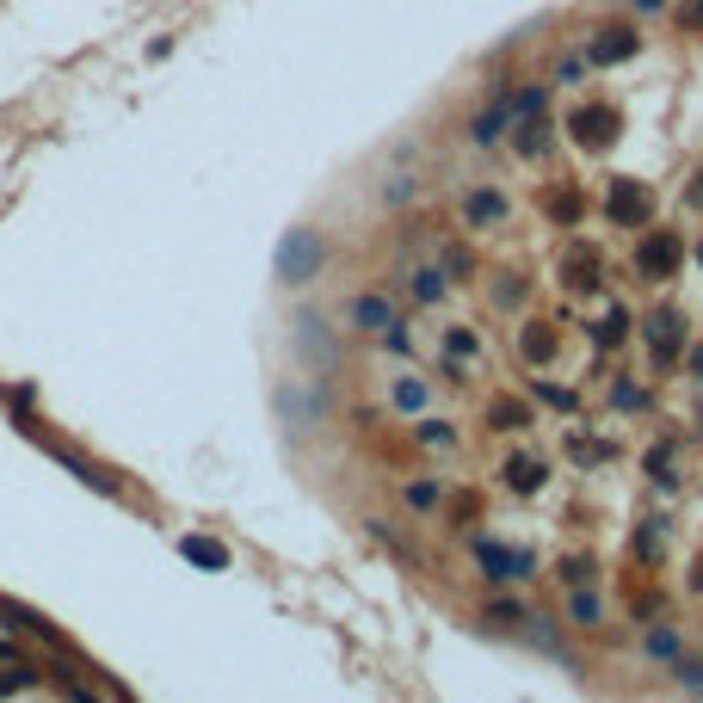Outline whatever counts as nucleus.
<instances>
[{"label": "nucleus", "instance_id": "44", "mask_svg": "<svg viewBox=\"0 0 703 703\" xmlns=\"http://www.w3.org/2000/svg\"><path fill=\"white\" fill-rule=\"evenodd\" d=\"M691 592H703V555H697V568H691Z\"/></svg>", "mask_w": 703, "mask_h": 703}, {"label": "nucleus", "instance_id": "12", "mask_svg": "<svg viewBox=\"0 0 703 703\" xmlns=\"http://www.w3.org/2000/svg\"><path fill=\"white\" fill-rule=\"evenodd\" d=\"M506 124H512V93H500L488 111H475V118H469V142H475V148H488V142H500V136H506Z\"/></svg>", "mask_w": 703, "mask_h": 703}, {"label": "nucleus", "instance_id": "45", "mask_svg": "<svg viewBox=\"0 0 703 703\" xmlns=\"http://www.w3.org/2000/svg\"><path fill=\"white\" fill-rule=\"evenodd\" d=\"M636 7H642V13H660V7H666V0H636Z\"/></svg>", "mask_w": 703, "mask_h": 703}, {"label": "nucleus", "instance_id": "30", "mask_svg": "<svg viewBox=\"0 0 703 703\" xmlns=\"http://www.w3.org/2000/svg\"><path fill=\"white\" fill-rule=\"evenodd\" d=\"M444 278H475V253L469 247H444Z\"/></svg>", "mask_w": 703, "mask_h": 703}, {"label": "nucleus", "instance_id": "29", "mask_svg": "<svg viewBox=\"0 0 703 703\" xmlns=\"http://www.w3.org/2000/svg\"><path fill=\"white\" fill-rule=\"evenodd\" d=\"M543 105H549V93H543V87H525V93H512V124H518V118H537Z\"/></svg>", "mask_w": 703, "mask_h": 703}, {"label": "nucleus", "instance_id": "39", "mask_svg": "<svg viewBox=\"0 0 703 703\" xmlns=\"http://www.w3.org/2000/svg\"><path fill=\"white\" fill-rule=\"evenodd\" d=\"M407 198H414V179H407V173L383 185V204H407Z\"/></svg>", "mask_w": 703, "mask_h": 703}, {"label": "nucleus", "instance_id": "15", "mask_svg": "<svg viewBox=\"0 0 703 703\" xmlns=\"http://www.w3.org/2000/svg\"><path fill=\"white\" fill-rule=\"evenodd\" d=\"M463 222H469V229H500V222H506V198L481 185V192L463 198Z\"/></svg>", "mask_w": 703, "mask_h": 703}, {"label": "nucleus", "instance_id": "37", "mask_svg": "<svg viewBox=\"0 0 703 703\" xmlns=\"http://www.w3.org/2000/svg\"><path fill=\"white\" fill-rule=\"evenodd\" d=\"M568 611H574V623H586V629L599 623V599H592V592H574V605H568Z\"/></svg>", "mask_w": 703, "mask_h": 703}, {"label": "nucleus", "instance_id": "34", "mask_svg": "<svg viewBox=\"0 0 703 703\" xmlns=\"http://www.w3.org/2000/svg\"><path fill=\"white\" fill-rule=\"evenodd\" d=\"M611 401L623 407V414H636V407H648V389H636V383H617V389H611Z\"/></svg>", "mask_w": 703, "mask_h": 703}, {"label": "nucleus", "instance_id": "32", "mask_svg": "<svg viewBox=\"0 0 703 703\" xmlns=\"http://www.w3.org/2000/svg\"><path fill=\"white\" fill-rule=\"evenodd\" d=\"M531 395H537V401H549V407H562V414H574V407H580V401H574V389H555V383H531Z\"/></svg>", "mask_w": 703, "mask_h": 703}, {"label": "nucleus", "instance_id": "40", "mask_svg": "<svg viewBox=\"0 0 703 703\" xmlns=\"http://www.w3.org/2000/svg\"><path fill=\"white\" fill-rule=\"evenodd\" d=\"M679 31H703V0H685L679 7Z\"/></svg>", "mask_w": 703, "mask_h": 703}, {"label": "nucleus", "instance_id": "25", "mask_svg": "<svg viewBox=\"0 0 703 703\" xmlns=\"http://www.w3.org/2000/svg\"><path fill=\"white\" fill-rule=\"evenodd\" d=\"M636 555H642L648 568L666 555V518H642V531H636Z\"/></svg>", "mask_w": 703, "mask_h": 703}, {"label": "nucleus", "instance_id": "41", "mask_svg": "<svg viewBox=\"0 0 703 703\" xmlns=\"http://www.w3.org/2000/svg\"><path fill=\"white\" fill-rule=\"evenodd\" d=\"M586 74V56H562V68H555V81H580Z\"/></svg>", "mask_w": 703, "mask_h": 703}, {"label": "nucleus", "instance_id": "1", "mask_svg": "<svg viewBox=\"0 0 703 703\" xmlns=\"http://www.w3.org/2000/svg\"><path fill=\"white\" fill-rule=\"evenodd\" d=\"M321 266H327V241L315 229H290L278 241V253H272V278L278 284H309V278H321Z\"/></svg>", "mask_w": 703, "mask_h": 703}, {"label": "nucleus", "instance_id": "20", "mask_svg": "<svg viewBox=\"0 0 703 703\" xmlns=\"http://www.w3.org/2000/svg\"><path fill=\"white\" fill-rule=\"evenodd\" d=\"M488 426L494 432H525L531 426V407L518 401V395H500V401H488Z\"/></svg>", "mask_w": 703, "mask_h": 703}, {"label": "nucleus", "instance_id": "33", "mask_svg": "<svg viewBox=\"0 0 703 703\" xmlns=\"http://www.w3.org/2000/svg\"><path fill=\"white\" fill-rule=\"evenodd\" d=\"M648 654H654V660H679V629H654V636H648Z\"/></svg>", "mask_w": 703, "mask_h": 703}, {"label": "nucleus", "instance_id": "42", "mask_svg": "<svg viewBox=\"0 0 703 703\" xmlns=\"http://www.w3.org/2000/svg\"><path fill=\"white\" fill-rule=\"evenodd\" d=\"M25 685H31V666H13V673L0 679V691H25Z\"/></svg>", "mask_w": 703, "mask_h": 703}, {"label": "nucleus", "instance_id": "14", "mask_svg": "<svg viewBox=\"0 0 703 703\" xmlns=\"http://www.w3.org/2000/svg\"><path fill=\"white\" fill-rule=\"evenodd\" d=\"M512 142H518V155H525V161H543L549 142H555V124L543 118V111H537V118H518L512 124Z\"/></svg>", "mask_w": 703, "mask_h": 703}, {"label": "nucleus", "instance_id": "10", "mask_svg": "<svg viewBox=\"0 0 703 703\" xmlns=\"http://www.w3.org/2000/svg\"><path fill=\"white\" fill-rule=\"evenodd\" d=\"M636 50H642V31H629V25H599L586 62H592V68H611V62H629Z\"/></svg>", "mask_w": 703, "mask_h": 703}, {"label": "nucleus", "instance_id": "47", "mask_svg": "<svg viewBox=\"0 0 703 703\" xmlns=\"http://www.w3.org/2000/svg\"><path fill=\"white\" fill-rule=\"evenodd\" d=\"M697 259H703V241H697Z\"/></svg>", "mask_w": 703, "mask_h": 703}, {"label": "nucleus", "instance_id": "3", "mask_svg": "<svg viewBox=\"0 0 703 703\" xmlns=\"http://www.w3.org/2000/svg\"><path fill=\"white\" fill-rule=\"evenodd\" d=\"M679 266H685V235H679V229H648L642 247H636V272H642V284L679 278Z\"/></svg>", "mask_w": 703, "mask_h": 703}, {"label": "nucleus", "instance_id": "35", "mask_svg": "<svg viewBox=\"0 0 703 703\" xmlns=\"http://www.w3.org/2000/svg\"><path fill=\"white\" fill-rule=\"evenodd\" d=\"M518 296H525V278H512V272H500V284H494V303L500 309H512Z\"/></svg>", "mask_w": 703, "mask_h": 703}, {"label": "nucleus", "instance_id": "7", "mask_svg": "<svg viewBox=\"0 0 703 703\" xmlns=\"http://www.w3.org/2000/svg\"><path fill=\"white\" fill-rule=\"evenodd\" d=\"M562 284L574 290V296H592L605 284V259H599V247L592 241H568V253H562Z\"/></svg>", "mask_w": 703, "mask_h": 703}, {"label": "nucleus", "instance_id": "8", "mask_svg": "<svg viewBox=\"0 0 703 703\" xmlns=\"http://www.w3.org/2000/svg\"><path fill=\"white\" fill-rule=\"evenodd\" d=\"M290 340H296V352H303L309 364H327V370H340V340H333V327L321 321V315H296V333H290Z\"/></svg>", "mask_w": 703, "mask_h": 703}, {"label": "nucleus", "instance_id": "27", "mask_svg": "<svg viewBox=\"0 0 703 703\" xmlns=\"http://www.w3.org/2000/svg\"><path fill=\"white\" fill-rule=\"evenodd\" d=\"M414 438L426 444V451H457V432H451V420H420V426H414Z\"/></svg>", "mask_w": 703, "mask_h": 703}, {"label": "nucleus", "instance_id": "31", "mask_svg": "<svg viewBox=\"0 0 703 703\" xmlns=\"http://www.w3.org/2000/svg\"><path fill=\"white\" fill-rule=\"evenodd\" d=\"M444 352H451V358H475V352H481V340H475L469 327H451V333H444Z\"/></svg>", "mask_w": 703, "mask_h": 703}, {"label": "nucleus", "instance_id": "21", "mask_svg": "<svg viewBox=\"0 0 703 703\" xmlns=\"http://www.w3.org/2000/svg\"><path fill=\"white\" fill-rule=\"evenodd\" d=\"M407 290H414V303H444L451 278H444V266H414L407 272Z\"/></svg>", "mask_w": 703, "mask_h": 703}, {"label": "nucleus", "instance_id": "43", "mask_svg": "<svg viewBox=\"0 0 703 703\" xmlns=\"http://www.w3.org/2000/svg\"><path fill=\"white\" fill-rule=\"evenodd\" d=\"M488 617H500V623H525V611H518V605H488Z\"/></svg>", "mask_w": 703, "mask_h": 703}, {"label": "nucleus", "instance_id": "16", "mask_svg": "<svg viewBox=\"0 0 703 703\" xmlns=\"http://www.w3.org/2000/svg\"><path fill=\"white\" fill-rule=\"evenodd\" d=\"M580 210H586V198L574 192V185H549V192H543V216L555 222V229H574Z\"/></svg>", "mask_w": 703, "mask_h": 703}, {"label": "nucleus", "instance_id": "2", "mask_svg": "<svg viewBox=\"0 0 703 703\" xmlns=\"http://www.w3.org/2000/svg\"><path fill=\"white\" fill-rule=\"evenodd\" d=\"M327 383L321 377H309V383H290V389H278V414H284V432L290 438H303V432H315L321 420H327Z\"/></svg>", "mask_w": 703, "mask_h": 703}, {"label": "nucleus", "instance_id": "23", "mask_svg": "<svg viewBox=\"0 0 703 703\" xmlns=\"http://www.w3.org/2000/svg\"><path fill=\"white\" fill-rule=\"evenodd\" d=\"M673 457H679L673 438H660L654 451H648V481H654V488H673V481H679V475H673Z\"/></svg>", "mask_w": 703, "mask_h": 703}, {"label": "nucleus", "instance_id": "19", "mask_svg": "<svg viewBox=\"0 0 703 703\" xmlns=\"http://www.w3.org/2000/svg\"><path fill=\"white\" fill-rule=\"evenodd\" d=\"M500 481H506L512 494H537V488H543V463H537V457H506V463H500Z\"/></svg>", "mask_w": 703, "mask_h": 703}, {"label": "nucleus", "instance_id": "24", "mask_svg": "<svg viewBox=\"0 0 703 703\" xmlns=\"http://www.w3.org/2000/svg\"><path fill=\"white\" fill-rule=\"evenodd\" d=\"M623 340H629V309L617 303L599 327H592V346H599V352H611V346H623Z\"/></svg>", "mask_w": 703, "mask_h": 703}, {"label": "nucleus", "instance_id": "17", "mask_svg": "<svg viewBox=\"0 0 703 703\" xmlns=\"http://www.w3.org/2000/svg\"><path fill=\"white\" fill-rule=\"evenodd\" d=\"M555 346H562V333H555L549 321H531V327H518V352H525V364H549Z\"/></svg>", "mask_w": 703, "mask_h": 703}, {"label": "nucleus", "instance_id": "18", "mask_svg": "<svg viewBox=\"0 0 703 703\" xmlns=\"http://www.w3.org/2000/svg\"><path fill=\"white\" fill-rule=\"evenodd\" d=\"M179 555H185V562H198V568H210V574H222V568H229V543H216V537H179Z\"/></svg>", "mask_w": 703, "mask_h": 703}, {"label": "nucleus", "instance_id": "28", "mask_svg": "<svg viewBox=\"0 0 703 703\" xmlns=\"http://www.w3.org/2000/svg\"><path fill=\"white\" fill-rule=\"evenodd\" d=\"M401 500H407V506H414V512H432V506H438V481H432V475H420V481H407V488H401Z\"/></svg>", "mask_w": 703, "mask_h": 703}, {"label": "nucleus", "instance_id": "13", "mask_svg": "<svg viewBox=\"0 0 703 703\" xmlns=\"http://www.w3.org/2000/svg\"><path fill=\"white\" fill-rule=\"evenodd\" d=\"M389 321H395V303H389L383 290H364V296H352V327H358V333H383Z\"/></svg>", "mask_w": 703, "mask_h": 703}, {"label": "nucleus", "instance_id": "36", "mask_svg": "<svg viewBox=\"0 0 703 703\" xmlns=\"http://www.w3.org/2000/svg\"><path fill=\"white\" fill-rule=\"evenodd\" d=\"M562 580H568V586H592V555H574V562H562Z\"/></svg>", "mask_w": 703, "mask_h": 703}, {"label": "nucleus", "instance_id": "9", "mask_svg": "<svg viewBox=\"0 0 703 703\" xmlns=\"http://www.w3.org/2000/svg\"><path fill=\"white\" fill-rule=\"evenodd\" d=\"M475 562H481V574H488V580H525L537 562H531V549H506V543H488V537H481L475 543Z\"/></svg>", "mask_w": 703, "mask_h": 703}, {"label": "nucleus", "instance_id": "26", "mask_svg": "<svg viewBox=\"0 0 703 703\" xmlns=\"http://www.w3.org/2000/svg\"><path fill=\"white\" fill-rule=\"evenodd\" d=\"M56 463H62V469H74V475H81L87 488H99V494H111V488H118V481H111L105 469H93L87 457H74V451H56Z\"/></svg>", "mask_w": 703, "mask_h": 703}, {"label": "nucleus", "instance_id": "38", "mask_svg": "<svg viewBox=\"0 0 703 703\" xmlns=\"http://www.w3.org/2000/svg\"><path fill=\"white\" fill-rule=\"evenodd\" d=\"M673 673H679L685 691H703V660H673Z\"/></svg>", "mask_w": 703, "mask_h": 703}, {"label": "nucleus", "instance_id": "22", "mask_svg": "<svg viewBox=\"0 0 703 703\" xmlns=\"http://www.w3.org/2000/svg\"><path fill=\"white\" fill-rule=\"evenodd\" d=\"M389 401H395V414H407V420H420V414H426V383H420V377H395Z\"/></svg>", "mask_w": 703, "mask_h": 703}, {"label": "nucleus", "instance_id": "11", "mask_svg": "<svg viewBox=\"0 0 703 703\" xmlns=\"http://www.w3.org/2000/svg\"><path fill=\"white\" fill-rule=\"evenodd\" d=\"M0 629H13V636H37L44 648H56V654H62V636H56V629H50L44 617H37V611L13 605V599H0Z\"/></svg>", "mask_w": 703, "mask_h": 703}, {"label": "nucleus", "instance_id": "6", "mask_svg": "<svg viewBox=\"0 0 703 703\" xmlns=\"http://www.w3.org/2000/svg\"><path fill=\"white\" fill-rule=\"evenodd\" d=\"M648 358H654V370H673L685 358V315L679 309H654L648 315Z\"/></svg>", "mask_w": 703, "mask_h": 703}, {"label": "nucleus", "instance_id": "5", "mask_svg": "<svg viewBox=\"0 0 703 703\" xmlns=\"http://www.w3.org/2000/svg\"><path fill=\"white\" fill-rule=\"evenodd\" d=\"M617 130H623V111H617V105H580L574 118H568V136L586 148V155L611 148V142H617Z\"/></svg>", "mask_w": 703, "mask_h": 703}, {"label": "nucleus", "instance_id": "46", "mask_svg": "<svg viewBox=\"0 0 703 703\" xmlns=\"http://www.w3.org/2000/svg\"><path fill=\"white\" fill-rule=\"evenodd\" d=\"M691 370H697V377H703V346H697V352H691Z\"/></svg>", "mask_w": 703, "mask_h": 703}, {"label": "nucleus", "instance_id": "4", "mask_svg": "<svg viewBox=\"0 0 703 703\" xmlns=\"http://www.w3.org/2000/svg\"><path fill=\"white\" fill-rule=\"evenodd\" d=\"M605 216L617 222V229H648V222H654V192H648L642 179H611Z\"/></svg>", "mask_w": 703, "mask_h": 703}]
</instances>
